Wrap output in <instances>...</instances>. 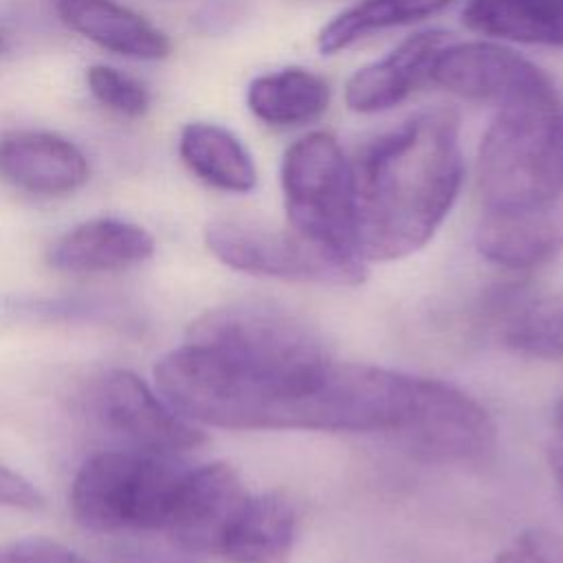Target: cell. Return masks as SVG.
Returning <instances> with one entry per match:
<instances>
[{
	"instance_id": "obj_1",
	"label": "cell",
	"mask_w": 563,
	"mask_h": 563,
	"mask_svg": "<svg viewBox=\"0 0 563 563\" xmlns=\"http://www.w3.org/2000/svg\"><path fill=\"white\" fill-rule=\"evenodd\" d=\"M154 378L180 416L220 429L374 433L385 398L383 367L336 361L303 323L253 303L202 312Z\"/></svg>"
},
{
	"instance_id": "obj_2",
	"label": "cell",
	"mask_w": 563,
	"mask_h": 563,
	"mask_svg": "<svg viewBox=\"0 0 563 563\" xmlns=\"http://www.w3.org/2000/svg\"><path fill=\"white\" fill-rule=\"evenodd\" d=\"M350 172L361 260L416 253L433 238L462 185L457 114L435 108L411 117L365 145Z\"/></svg>"
},
{
	"instance_id": "obj_3",
	"label": "cell",
	"mask_w": 563,
	"mask_h": 563,
	"mask_svg": "<svg viewBox=\"0 0 563 563\" xmlns=\"http://www.w3.org/2000/svg\"><path fill=\"white\" fill-rule=\"evenodd\" d=\"M484 211H541L563 200L561 90L499 106L477 154Z\"/></svg>"
},
{
	"instance_id": "obj_4",
	"label": "cell",
	"mask_w": 563,
	"mask_h": 563,
	"mask_svg": "<svg viewBox=\"0 0 563 563\" xmlns=\"http://www.w3.org/2000/svg\"><path fill=\"white\" fill-rule=\"evenodd\" d=\"M183 473L172 455L136 449L95 453L73 479V517L92 532L163 530Z\"/></svg>"
},
{
	"instance_id": "obj_5",
	"label": "cell",
	"mask_w": 563,
	"mask_h": 563,
	"mask_svg": "<svg viewBox=\"0 0 563 563\" xmlns=\"http://www.w3.org/2000/svg\"><path fill=\"white\" fill-rule=\"evenodd\" d=\"M282 189L292 233L339 260L363 262L356 249L352 172L332 134L312 132L286 150Z\"/></svg>"
},
{
	"instance_id": "obj_6",
	"label": "cell",
	"mask_w": 563,
	"mask_h": 563,
	"mask_svg": "<svg viewBox=\"0 0 563 563\" xmlns=\"http://www.w3.org/2000/svg\"><path fill=\"white\" fill-rule=\"evenodd\" d=\"M202 238L216 260L251 275L332 286H356L365 277L363 262L323 253L290 229L277 231L246 220L218 218L205 227Z\"/></svg>"
},
{
	"instance_id": "obj_7",
	"label": "cell",
	"mask_w": 563,
	"mask_h": 563,
	"mask_svg": "<svg viewBox=\"0 0 563 563\" xmlns=\"http://www.w3.org/2000/svg\"><path fill=\"white\" fill-rule=\"evenodd\" d=\"M88 411L112 438L143 453L180 455L205 442L185 416L165 402L132 372L108 369L88 387Z\"/></svg>"
},
{
	"instance_id": "obj_8",
	"label": "cell",
	"mask_w": 563,
	"mask_h": 563,
	"mask_svg": "<svg viewBox=\"0 0 563 563\" xmlns=\"http://www.w3.org/2000/svg\"><path fill=\"white\" fill-rule=\"evenodd\" d=\"M438 86L473 101L497 106L556 92L554 79L519 53L493 42L444 46L429 75Z\"/></svg>"
},
{
	"instance_id": "obj_9",
	"label": "cell",
	"mask_w": 563,
	"mask_h": 563,
	"mask_svg": "<svg viewBox=\"0 0 563 563\" xmlns=\"http://www.w3.org/2000/svg\"><path fill=\"white\" fill-rule=\"evenodd\" d=\"M246 497L238 471L224 462L185 468L163 532L180 552L218 556Z\"/></svg>"
},
{
	"instance_id": "obj_10",
	"label": "cell",
	"mask_w": 563,
	"mask_h": 563,
	"mask_svg": "<svg viewBox=\"0 0 563 563\" xmlns=\"http://www.w3.org/2000/svg\"><path fill=\"white\" fill-rule=\"evenodd\" d=\"M90 178L84 150L48 130H9L0 134V180L42 198L75 194Z\"/></svg>"
},
{
	"instance_id": "obj_11",
	"label": "cell",
	"mask_w": 563,
	"mask_h": 563,
	"mask_svg": "<svg viewBox=\"0 0 563 563\" xmlns=\"http://www.w3.org/2000/svg\"><path fill=\"white\" fill-rule=\"evenodd\" d=\"M154 235L130 220L95 218L62 233L46 251V262L64 273H117L147 262Z\"/></svg>"
},
{
	"instance_id": "obj_12",
	"label": "cell",
	"mask_w": 563,
	"mask_h": 563,
	"mask_svg": "<svg viewBox=\"0 0 563 563\" xmlns=\"http://www.w3.org/2000/svg\"><path fill=\"white\" fill-rule=\"evenodd\" d=\"M444 44V31H420L385 57L358 68L345 86L347 108L354 112H380L400 103L431 75L433 62Z\"/></svg>"
},
{
	"instance_id": "obj_13",
	"label": "cell",
	"mask_w": 563,
	"mask_h": 563,
	"mask_svg": "<svg viewBox=\"0 0 563 563\" xmlns=\"http://www.w3.org/2000/svg\"><path fill=\"white\" fill-rule=\"evenodd\" d=\"M57 13L70 31L121 57L158 62L172 53L165 31L117 0H57Z\"/></svg>"
},
{
	"instance_id": "obj_14",
	"label": "cell",
	"mask_w": 563,
	"mask_h": 563,
	"mask_svg": "<svg viewBox=\"0 0 563 563\" xmlns=\"http://www.w3.org/2000/svg\"><path fill=\"white\" fill-rule=\"evenodd\" d=\"M477 251L506 268H532L563 249V200L523 213L484 211L475 231Z\"/></svg>"
},
{
	"instance_id": "obj_15",
	"label": "cell",
	"mask_w": 563,
	"mask_h": 563,
	"mask_svg": "<svg viewBox=\"0 0 563 563\" xmlns=\"http://www.w3.org/2000/svg\"><path fill=\"white\" fill-rule=\"evenodd\" d=\"M297 537L292 504L279 493L249 495L220 554L229 563H286Z\"/></svg>"
},
{
	"instance_id": "obj_16",
	"label": "cell",
	"mask_w": 563,
	"mask_h": 563,
	"mask_svg": "<svg viewBox=\"0 0 563 563\" xmlns=\"http://www.w3.org/2000/svg\"><path fill=\"white\" fill-rule=\"evenodd\" d=\"M178 156L209 187L246 194L257 183V169L242 141L227 128L191 121L180 128Z\"/></svg>"
},
{
	"instance_id": "obj_17",
	"label": "cell",
	"mask_w": 563,
	"mask_h": 563,
	"mask_svg": "<svg viewBox=\"0 0 563 563\" xmlns=\"http://www.w3.org/2000/svg\"><path fill=\"white\" fill-rule=\"evenodd\" d=\"M246 103L268 125H301L325 112L330 88L317 73L292 66L255 77L246 88Z\"/></svg>"
},
{
	"instance_id": "obj_18",
	"label": "cell",
	"mask_w": 563,
	"mask_h": 563,
	"mask_svg": "<svg viewBox=\"0 0 563 563\" xmlns=\"http://www.w3.org/2000/svg\"><path fill=\"white\" fill-rule=\"evenodd\" d=\"M464 22L486 35L563 48V0H468Z\"/></svg>"
},
{
	"instance_id": "obj_19",
	"label": "cell",
	"mask_w": 563,
	"mask_h": 563,
	"mask_svg": "<svg viewBox=\"0 0 563 563\" xmlns=\"http://www.w3.org/2000/svg\"><path fill=\"white\" fill-rule=\"evenodd\" d=\"M453 0H363L332 18L317 37L321 53H336L356 40L440 13Z\"/></svg>"
},
{
	"instance_id": "obj_20",
	"label": "cell",
	"mask_w": 563,
	"mask_h": 563,
	"mask_svg": "<svg viewBox=\"0 0 563 563\" xmlns=\"http://www.w3.org/2000/svg\"><path fill=\"white\" fill-rule=\"evenodd\" d=\"M501 339L519 356L563 361V297H543L517 308Z\"/></svg>"
},
{
	"instance_id": "obj_21",
	"label": "cell",
	"mask_w": 563,
	"mask_h": 563,
	"mask_svg": "<svg viewBox=\"0 0 563 563\" xmlns=\"http://www.w3.org/2000/svg\"><path fill=\"white\" fill-rule=\"evenodd\" d=\"M86 86L103 108L128 119L145 117L152 106V95L143 81L108 64L88 66Z\"/></svg>"
},
{
	"instance_id": "obj_22",
	"label": "cell",
	"mask_w": 563,
	"mask_h": 563,
	"mask_svg": "<svg viewBox=\"0 0 563 563\" xmlns=\"http://www.w3.org/2000/svg\"><path fill=\"white\" fill-rule=\"evenodd\" d=\"M490 563H563V534L532 528L517 534Z\"/></svg>"
},
{
	"instance_id": "obj_23",
	"label": "cell",
	"mask_w": 563,
	"mask_h": 563,
	"mask_svg": "<svg viewBox=\"0 0 563 563\" xmlns=\"http://www.w3.org/2000/svg\"><path fill=\"white\" fill-rule=\"evenodd\" d=\"M0 563H92L70 548L42 539L29 537L0 545Z\"/></svg>"
},
{
	"instance_id": "obj_24",
	"label": "cell",
	"mask_w": 563,
	"mask_h": 563,
	"mask_svg": "<svg viewBox=\"0 0 563 563\" xmlns=\"http://www.w3.org/2000/svg\"><path fill=\"white\" fill-rule=\"evenodd\" d=\"M42 504H44V497L35 488V484H31L20 473H15L7 466H0V506L20 508V510H37V508H42Z\"/></svg>"
},
{
	"instance_id": "obj_25",
	"label": "cell",
	"mask_w": 563,
	"mask_h": 563,
	"mask_svg": "<svg viewBox=\"0 0 563 563\" xmlns=\"http://www.w3.org/2000/svg\"><path fill=\"white\" fill-rule=\"evenodd\" d=\"M240 0H207L194 15V22L198 31L218 35L229 31L240 20Z\"/></svg>"
},
{
	"instance_id": "obj_26",
	"label": "cell",
	"mask_w": 563,
	"mask_h": 563,
	"mask_svg": "<svg viewBox=\"0 0 563 563\" xmlns=\"http://www.w3.org/2000/svg\"><path fill=\"white\" fill-rule=\"evenodd\" d=\"M550 457H552L554 477H556V482H559V490H561V495H563V446H561V444H552Z\"/></svg>"
},
{
	"instance_id": "obj_27",
	"label": "cell",
	"mask_w": 563,
	"mask_h": 563,
	"mask_svg": "<svg viewBox=\"0 0 563 563\" xmlns=\"http://www.w3.org/2000/svg\"><path fill=\"white\" fill-rule=\"evenodd\" d=\"M2 46H4V37H2V33H0V51H2Z\"/></svg>"
}]
</instances>
